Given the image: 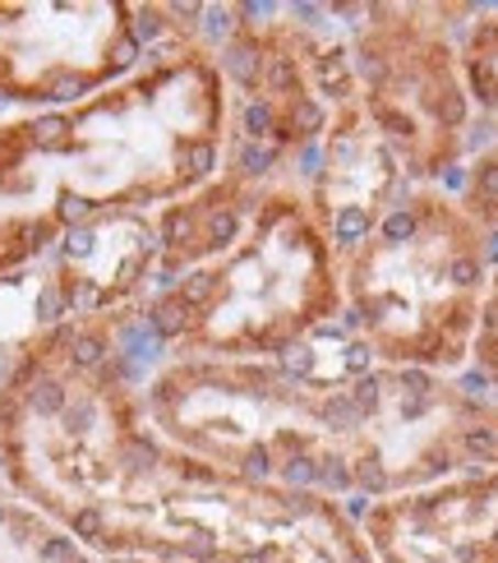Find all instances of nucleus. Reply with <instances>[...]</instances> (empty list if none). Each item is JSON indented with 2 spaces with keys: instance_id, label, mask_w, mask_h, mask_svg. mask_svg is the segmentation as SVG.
Returning a JSON list of instances; mask_svg holds the SVG:
<instances>
[{
  "instance_id": "17",
  "label": "nucleus",
  "mask_w": 498,
  "mask_h": 563,
  "mask_svg": "<svg viewBox=\"0 0 498 563\" xmlns=\"http://www.w3.org/2000/svg\"><path fill=\"white\" fill-rule=\"evenodd\" d=\"M102 563H162V559H102Z\"/></svg>"
},
{
  "instance_id": "16",
  "label": "nucleus",
  "mask_w": 498,
  "mask_h": 563,
  "mask_svg": "<svg viewBox=\"0 0 498 563\" xmlns=\"http://www.w3.org/2000/svg\"><path fill=\"white\" fill-rule=\"evenodd\" d=\"M471 374L498 397V260L489 273V296H485V310H480L476 346H471Z\"/></svg>"
},
{
  "instance_id": "9",
  "label": "nucleus",
  "mask_w": 498,
  "mask_h": 563,
  "mask_svg": "<svg viewBox=\"0 0 498 563\" xmlns=\"http://www.w3.org/2000/svg\"><path fill=\"white\" fill-rule=\"evenodd\" d=\"M378 563H498V472L355 508Z\"/></svg>"
},
{
  "instance_id": "5",
  "label": "nucleus",
  "mask_w": 498,
  "mask_h": 563,
  "mask_svg": "<svg viewBox=\"0 0 498 563\" xmlns=\"http://www.w3.org/2000/svg\"><path fill=\"white\" fill-rule=\"evenodd\" d=\"M332 384L291 361L185 356L148 369L144 411L176 453L218 476L323 489Z\"/></svg>"
},
{
  "instance_id": "6",
  "label": "nucleus",
  "mask_w": 498,
  "mask_h": 563,
  "mask_svg": "<svg viewBox=\"0 0 498 563\" xmlns=\"http://www.w3.org/2000/svg\"><path fill=\"white\" fill-rule=\"evenodd\" d=\"M498 472V397L471 374L365 365L332 384L323 489L351 508Z\"/></svg>"
},
{
  "instance_id": "11",
  "label": "nucleus",
  "mask_w": 498,
  "mask_h": 563,
  "mask_svg": "<svg viewBox=\"0 0 498 563\" xmlns=\"http://www.w3.org/2000/svg\"><path fill=\"white\" fill-rule=\"evenodd\" d=\"M56 319H98L139 310L157 291V213H107L75 227L42 260Z\"/></svg>"
},
{
  "instance_id": "10",
  "label": "nucleus",
  "mask_w": 498,
  "mask_h": 563,
  "mask_svg": "<svg viewBox=\"0 0 498 563\" xmlns=\"http://www.w3.org/2000/svg\"><path fill=\"white\" fill-rule=\"evenodd\" d=\"M296 180L337 254L361 245L369 236V227L407 190V176H401L384 134L369 125L361 98L328 107L323 134L314 153L305 157Z\"/></svg>"
},
{
  "instance_id": "7",
  "label": "nucleus",
  "mask_w": 498,
  "mask_h": 563,
  "mask_svg": "<svg viewBox=\"0 0 498 563\" xmlns=\"http://www.w3.org/2000/svg\"><path fill=\"white\" fill-rule=\"evenodd\" d=\"M471 5H355L351 69L355 98L384 134L407 185L453 180L476 148V107L466 98L457 33Z\"/></svg>"
},
{
  "instance_id": "1",
  "label": "nucleus",
  "mask_w": 498,
  "mask_h": 563,
  "mask_svg": "<svg viewBox=\"0 0 498 563\" xmlns=\"http://www.w3.org/2000/svg\"><path fill=\"white\" fill-rule=\"evenodd\" d=\"M226 79L199 23L79 107L0 121V277L42 264L75 227L157 213L212 180Z\"/></svg>"
},
{
  "instance_id": "14",
  "label": "nucleus",
  "mask_w": 498,
  "mask_h": 563,
  "mask_svg": "<svg viewBox=\"0 0 498 563\" xmlns=\"http://www.w3.org/2000/svg\"><path fill=\"white\" fill-rule=\"evenodd\" d=\"M457 65L466 98L476 107V130L480 121L498 130V10H476L457 33Z\"/></svg>"
},
{
  "instance_id": "12",
  "label": "nucleus",
  "mask_w": 498,
  "mask_h": 563,
  "mask_svg": "<svg viewBox=\"0 0 498 563\" xmlns=\"http://www.w3.org/2000/svg\"><path fill=\"white\" fill-rule=\"evenodd\" d=\"M0 563H102L37 508L0 495Z\"/></svg>"
},
{
  "instance_id": "15",
  "label": "nucleus",
  "mask_w": 498,
  "mask_h": 563,
  "mask_svg": "<svg viewBox=\"0 0 498 563\" xmlns=\"http://www.w3.org/2000/svg\"><path fill=\"white\" fill-rule=\"evenodd\" d=\"M462 213L485 231V241L498 254V134H489L485 144L471 148L466 167L457 172V195Z\"/></svg>"
},
{
  "instance_id": "4",
  "label": "nucleus",
  "mask_w": 498,
  "mask_h": 563,
  "mask_svg": "<svg viewBox=\"0 0 498 563\" xmlns=\"http://www.w3.org/2000/svg\"><path fill=\"white\" fill-rule=\"evenodd\" d=\"M494 245L439 185H407L342 254V328L369 365L471 369Z\"/></svg>"
},
{
  "instance_id": "8",
  "label": "nucleus",
  "mask_w": 498,
  "mask_h": 563,
  "mask_svg": "<svg viewBox=\"0 0 498 563\" xmlns=\"http://www.w3.org/2000/svg\"><path fill=\"white\" fill-rule=\"evenodd\" d=\"M195 23L199 5L0 0V107L14 115L79 107Z\"/></svg>"
},
{
  "instance_id": "2",
  "label": "nucleus",
  "mask_w": 498,
  "mask_h": 563,
  "mask_svg": "<svg viewBox=\"0 0 498 563\" xmlns=\"http://www.w3.org/2000/svg\"><path fill=\"white\" fill-rule=\"evenodd\" d=\"M139 310L56 319L0 374V495L37 508L98 554L189 457L144 411ZM157 361V356H153Z\"/></svg>"
},
{
  "instance_id": "13",
  "label": "nucleus",
  "mask_w": 498,
  "mask_h": 563,
  "mask_svg": "<svg viewBox=\"0 0 498 563\" xmlns=\"http://www.w3.org/2000/svg\"><path fill=\"white\" fill-rule=\"evenodd\" d=\"M46 323H56V305H52V282L46 268L33 264L23 273L0 277V374L10 369L29 338H37Z\"/></svg>"
},
{
  "instance_id": "18",
  "label": "nucleus",
  "mask_w": 498,
  "mask_h": 563,
  "mask_svg": "<svg viewBox=\"0 0 498 563\" xmlns=\"http://www.w3.org/2000/svg\"><path fill=\"white\" fill-rule=\"evenodd\" d=\"M0 121H5V115H0Z\"/></svg>"
},
{
  "instance_id": "3",
  "label": "nucleus",
  "mask_w": 498,
  "mask_h": 563,
  "mask_svg": "<svg viewBox=\"0 0 498 563\" xmlns=\"http://www.w3.org/2000/svg\"><path fill=\"white\" fill-rule=\"evenodd\" d=\"M139 338L157 361H291L342 323V254L310 213L300 180L264 190L218 260L139 305Z\"/></svg>"
}]
</instances>
